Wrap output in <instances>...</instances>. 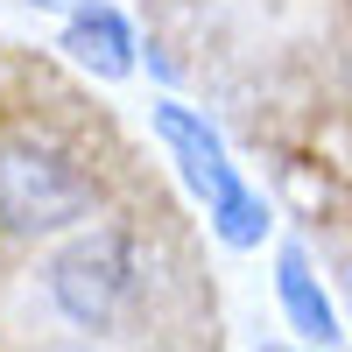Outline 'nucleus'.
Instances as JSON below:
<instances>
[{
	"label": "nucleus",
	"instance_id": "f257e3e1",
	"mask_svg": "<svg viewBox=\"0 0 352 352\" xmlns=\"http://www.w3.org/2000/svg\"><path fill=\"white\" fill-rule=\"evenodd\" d=\"M99 184L50 141H8L0 148V226L8 232H64L92 219Z\"/></svg>",
	"mask_w": 352,
	"mask_h": 352
},
{
	"label": "nucleus",
	"instance_id": "f03ea898",
	"mask_svg": "<svg viewBox=\"0 0 352 352\" xmlns=\"http://www.w3.org/2000/svg\"><path fill=\"white\" fill-rule=\"evenodd\" d=\"M155 127H162V141L176 148V162H184V176H190V190L212 204L219 232H226L232 247H254V240H261V204L247 197L240 176H232V162H226V148H219V134L204 127V120H190L184 106H155Z\"/></svg>",
	"mask_w": 352,
	"mask_h": 352
},
{
	"label": "nucleus",
	"instance_id": "7ed1b4c3",
	"mask_svg": "<svg viewBox=\"0 0 352 352\" xmlns=\"http://www.w3.org/2000/svg\"><path fill=\"white\" fill-rule=\"evenodd\" d=\"M127 289H134V247H127V232H85V240H71L64 254L50 261V296L85 331L113 324V310L127 303Z\"/></svg>",
	"mask_w": 352,
	"mask_h": 352
},
{
	"label": "nucleus",
	"instance_id": "20e7f679",
	"mask_svg": "<svg viewBox=\"0 0 352 352\" xmlns=\"http://www.w3.org/2000/svg\"><path fill=\"white\" fill-rule=\"evenodd\" d=\"M64 50L78 56L85 71H99V78H127V71H134V36H127V21L113 14V8H99V0L71 8Z\"/></svg>",
	"mask_w": 352,
	"mask_h": 352
},
{
	"label": "nucleus",
	"instance_id": "39448f33",
	"mask_svg": "<svg viewBox=\"0 0 352 352\" xmlns=\"http://www.w3.org/2000/svg\"><path fill=\"white\" fill-rule=\"evenodd\" d=\"M282 303H289V317H296V331H303V338H338V324H331L324 296L310 289L303 254H282Z\"/></svg>",
	"mask_w": 352,
	"mask_h": 352
}]
</instances>
